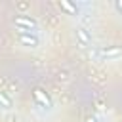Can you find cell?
Instances as JSON below:
<instances>
[{
	"label": "cell",
	"mask_w": 122,
	"mask_h": 122,
	"mask_svg": "<svg viewBox=\"0 0 122 122\" xmlns=\"http://www.w3.org/2000/svg\"><path fill=\"white\" fill-rule=\"evenodd\" d=\"M32 95H34V101L38 103V105H42V107H46V109H50L51 107V101H50V97H48V93L46 92H42V90H34L32 92Z\"/></svg>",
	"instance_id": "4"
},
{
	"label": "cell",
	"mask_w": 122,
	"mask_h": 122,
	"mask_svg": "<svg viewBox=\"0 0 122 122\" xmlns=\"http://www.w3.org/2000/svg\"><path fill=\"white\" fill-rule=\"evenodd\" d=\"M116 10H120V11H122V2H116Z\"/></svg>",
	"instance_id": "8"
},
{
	"label": "cell",
	"mask_w": 122,
	"mask_h": 122,
	"mask_svg": "<svg viewBox=\"0 0 122 122\" xmlns=\"http://www.w3.org/2000/svg\"><path fill=\"white\" fill-rule=\"evenodd\" d=\"M95 57H99L101 61H112L116 57H122V48L118 46H103L95 50Z\"/></svg>",
	"instance_id": "1"
},
{
	"label": "cell",
	"mask_w": 122,
	"mask_h": 122,
	"mask_svg": "<svg viewBox=\"0 0 122 122\" xmlns=\"http://www.w3.org/2000/svg\"><path fill=\"white\" fill-rule=\"evenodd\" d=\"M59 6H61V10H65L69 15H78V10H76V6H72L71 2H67V0H61V2H59Z\"/></svg>",
	"instance_id": "6"
},
{
	"label": "cell",
	"mask_w": 122,
	"mask_h": 122,
	"mask_svg": "<svg viewBox=\"0 0 122 122\" xmlns=\"http://www.w3.org/2000/svg\"><path fill=\"white\" fill-rule=\"evenodd\" d=\"M76 38H78V42H80L82 46H90V44H92V34H90L84 27H78V29H76Z\"/></svg>",
	"instance_id": "5"
},
{
	"label": "cell",
	"mask_w": 122,
	"mask_h": 122,
	"mask_svg": "<svg viewBox=\"0 0 122 122\" xmlns=\"http://www.w3.org/2000/svg\"><path fill=\"white\" fill-rule=\"evenodd\" d=\"M19 42L27 48H38V44H40L38 36L32 32H19Z\"/></svg>",
	"instance_id": "3"
},
{
	"label": "cell",
	"mask_w": 122,
	"mask_h": 122,
	"mask_svg": "<svg viewBox=\"0 0 122 122\" xmlns=\"http://www.w3.org/2000/svg\"><path fill=\"white\" fill-rule=\"evenodd\" d=\"M0 107H4V109H11V99H10L4 92H0Z\"/></svg>",
	"instance_id": "7"
},
{
	"label": "cell",
	"mask_w": 122,
	"mask_h": 122,
	"mask_svg": "<svg viewBox=\"0 0 122 122\" xmlns=\"http://www.w3.org/2000/svg\"><path fill=\"white\" fill-rule=\"evenodd\" d=\"M15 27L17 29H21V30H29V32H32V34H36V21L34 19H30V17H25V15H19V17H15Z\"/></svg>",
	"instance_id": "2"
},
{
	"label": "cell",
	"mask_w": 122,
	"mask_h": 122,
	"mask_svg": "<svg viewBox=\"0 0 122 122\" xmlns=\"http://www.w3.org/2000/svg\"><path fill=\"white\" fill-rule=\"evenodd\" d=\"M86 122H95V118H93V116H90V118H88Z\"/></svg>",
	"instance_id": "9"
}]
</instances>
